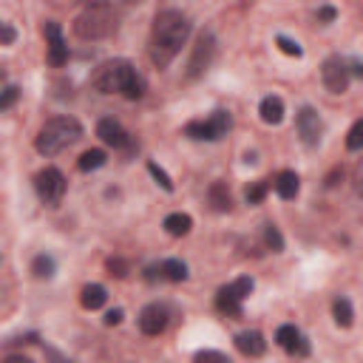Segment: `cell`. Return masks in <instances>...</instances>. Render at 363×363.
<instances>
[{
	"label": "cell",
	"mask_w": 363,
	"mask_h": 363,
	"mask_svg": "<svg viewBox=\"0 0 363 363\" xmlns=\"http://www.w3.org/2000/svg\"><path fill=\"white\" fill-rule=\"evenodd\" d=\"M108 273L116 276V278H125L128 276V261H123V258H108Z\"/></svg>",
	"instance_id": "32"
},
{
	"label": "cell",
	"mask_w": 363,
	"mask_h": 363,
	"mask_svg": "<svg viewBox=\"0 0 363 363\" xmlns=\"http://www.w3.org/2000/svg\"><path fill=\"white\" fill-rule=\"evenodd\" d=\"M162 278H167V281H185L187 278V264L185 261H179V258H167V261H162Z\"/></svg>",
	"instance_id": "21"
},
{
	"label": "cell",
	"mask_w": 363,
	"mask_h": 363,
	"mask_svg": "<svg viewBox=\"0 0 363 363\" xmlns=\"http://www.w3.org/2000/svg\"><path fill=\"white\" fill-rule=\"evenodd\" d=\"M105 151H100V148H94V151H85L80 159H77V167L83 174H88V171H96V167H103L105 165Z\"/></svg>",
	"instance_id": "23"
},
{
	"label": "cell",
	"mask_w": 363,
	"mask_h": 363,
	"mask_svg": "<svg viewBox=\"0 0 363 363\" xmlns=\"http://www.w3.org/2000/svg\"><path fill=\"white\" fill-rule=\"evenodd\" d=\"M139 329L145 335H162L167 329V309L159 307V304H148L142 312H139Z\"/></svg>",
	"instance_id": "11"
},
{
	"label": "cell",
	"mask_w": 363,
	"mask_h": 363,
	"mask_svg": "<svg viewBox=\"0 0 363 363\" xmlns=\"http://www.w3.org/2000/svg\"><path fill=\"white\" fill-rule=\"evenodd\" d=\"M276 341H278V346H284L287 352H298V355H307L309 352V346H307V341L301 338V332L293 326V324H284V326H278V332H276Z\"/></svg>",
	"instance_id": "12"
},
{
	"label": "cell",
	"mask_w": 363,
	"mask_h": 363,
	"mask_svg": "<svg viewBox=\"0 0 363 363\" xmlns=\"http://www.w3.org/2000/svg\"><path fill=\"white\" fill-rule=\"evenodd\" d=\"M17 40V32H14V26H9V23H3L0 20V45H12Z\"/></svg>",
	"instance_id": "33"
},
{
	"label": "cell",
	"mask_w": 363,
	"mask_h": 363,
	"mask_svg": "<svg viewBox=\"0 0 363 363\" xmlns=\"http://www.w3.org/2000/svg\"><path fill=\"white\" fill-rule=\"evenodd\" d=\"M332 315H335V324L338 326H352V321H355V312H352V304L346 301V298H338L335 304H332Z\"/></svg>",
	"instance_id": "22"
},
{
	"label": "cell",
	"mask_w": 363,
	"mask_h": 363,
	"mask_svg": "<svg viewBox=\"0 0 363 363\" xmlns=\"http://www.w3.org/2000/svg\"><path fill=\"white\" fill-rule=\"evenodd\" d=\"M210 205H213V210H219V213H227L230 210V190H227V185L225 182H213L210 185Z\"/></svg>",
	"instance_id": "20"
},
{
	"label": "cell",
	"mask_w": 363,
	"mask_h": 363,
	"mask_svg": "<svg viewBox=\"0 0 363 363\" xmlns=\"http://www.w3.org/2000/svg\"><path fill=\"white\" fill-rule=\"evenodd\" d=\"M267 190H270V185L267 182H253L247 190H245V199H247V205H261L264 202V196H267Z\"/></svg>",
	"instance_id": "25"
},
{
	"label": "cell",
	"mask_w": 363,
	"mask_h": 363,
	"mask_svg": "<svg viewBox=\"0 0 363 363\" xmlns=\"http://www.w3.org/2000/svg\"><path fill=\"white\" fill-rule=\"evenodd\" d=\"M258 114H261V119L267 125H278L281 119H284V103H281V96H264L261 105H258Z\"/></svg>",
	"instance_id": "16"
},
{
	"label": "cell",
	"mask_w": 363,
	"mask_h": 363,
	"mask_svg": "<svg viewBox=\"0 0 363 363\" xmlns=\"http://www.w3.org/2000/svg\"><path fill=\"white\" fill-rule=\"evenodd\" d=\"M94 88L100 94H123L125 100H139L145 83L128 60H108L94 71Z\"/></svg>",
	"instance_id": "2"
},
{
	"label": "cell",
	"mask_w": 363,
	"mask_h": 363,
	"mask_svg": "<svg viewBox=\"0 0 363 363\" xmlns=\"http://www.w3.org/2000/svg\"><path fill=\"white\" fill-rule=\"evenodd\" d=\"M96 136H100L105 145H114V148L128 145V134L123 131V125H119L116 119H100V125H96Z\"/></svg>",
	"instance_id": "14"
},
{
	"label": "cell",
	"mask_w": 363,
	"mask_h": 363,
	"mask_svg": "<svg viewBox=\"0 0 363 363\" xmlns=\"http://www.w3.org/2000/svg\"><path fill=\"white\" fill-rule=\"evenodd\" d=\"M43 32H45V40H48V63H52L54 68H63V65L68 63V45H65V40H63L60 23L48 20Z\"/></svg>",
	"instance_id": "10"
},
{
	"label": "cell",
	"mask_w": 363,
	"mask_h": 363,
	"mask_svg": "<svg viewBox=\"0 0 363 363\" xmlns=\"http://www.w3.org/2000/svg\"><path fill=\"white\" fill-rule=\"evenodd\" d=\"M276 43H278V48H281V52H284L287 57H301V54H304V48H301V45L295 43V40H289V37H284V34H281V37H278Z\"/></svg>",
	"instance_id": "31"
},
{
	"label": "cell",
	"mask_w": 363,
	"mask_h": 363,
	"mask_svg": "<svg viewBox=\"0 0 363 363\" xmlns=\"http://www.w3.org/2000/svg\"><path fill=\"white\" fill-rule=\"evenodd\" d=\"M119 321H123V309H111L105 315V326H116Z\"/></svg>",
	"instance_id": "35"
},
{
	"label": "cell",
	"mask_w": 363,
	"mask_h": 363,
	"mask_svg": "<svg viewBox=\"0 0 363 363\" xmlns=\"http://www.w3.org/2000/svg\"><path fill=\"white\" fill-rule=\"evenodd\" d=\"M190 227H193V219H190L187 213H171V216L165 219V230L171 233V236H176V238H179V236H187Z\"/></svg>",
	"instance_id": "19"
},
{
	"label": "cell",
	"mask_w": 363,
	"mask_h": 363,
	"mask_svg": "<svg viewBox=\"0 0 363 363\" xmlns=\"http://www.w3.org/2000/svg\"><path fill=\"white\" fill-rule=\"evenodd\" d=\"M338 176H344V171H335L329 179H326V187H332V185H338Z\"/></svg>",
	"instance_id": "37"
},
{
	"label": "cell",
	"mask_w": 363,
	"mask_h": 363,
	"mask_svg": "<svg viewBox=\"0 0 363 363\" xmlns=\"http://www.w3.org/2000/svg\"><path fill=\"white\" fill-rule=\"evenodd\" d=\"M264 241H267V247H270L273 253H281V250H284V238H281V233H278L276 225H267V227H264Z\"/></svg>",
	"instance_id": "27"
},
{
	"label": "cell",
	"mask_w": 363,
	"mask_h": 363,
	"mask_svg": "<svg viewBox=\"0 0 363 363\" xmlns=\"http://www.w3.org/2000/svg\"><path fill=\"white\" fill-rule=\"evenodd\" d=\"M148 171H151V176L159 182V187L162 190H167V193H174V182H171V176H167L165 171H162V167L156 165V162H148Z\"/></svg>",
	"instance_id": "28"
},
{
	"label": "cell",
	"mask_w": 363,
	"mask_h": 363,
	"mask_svg": "<svg viewBox=\"0 0 363 363\" xmlns=\"http://www.w3.org/2000/svg\"><path fill=\"white\" fill-rule=\"evenodd\" d=\"M321 80H324V85L332 94H344L349 88V68H346V63L338 54L326 57L324 65H321Z\"/></svg>",
	"instance_id": "8"
},
{
	"label": "cell",
	"mask_w": 363,
	"mask_h": 363,
	"mask_svg": "<svg viewBox=\"0 0 363 363\" xmlns=\"http://www.w3.org/2000/svg\"><path fill=\"white\" fill-rule=\"evenodd\" d=\"M335 14H338V12H335L332 6H321V9H318V20H321V23H332Z\"/></svg>",
	"instance_id": "34"
},
{
	"label": "cell",
	"mask_w": 363,
	"mask_h": 363,
	"mask_svg": "<svg viewBox=\"0 0 363 363\" xmlns=\"http://www.w3.org/2000/svg\"><path fill=\"white\" fill-rule=\"evenodd\" d=\"M116 29V14L108 3H91L74 17V34L80 40H103Z\"/></svg>",
	"instance_id": "4"
},
{
	"label": "cell",
	"mask_w": 363,
	"mask_h": 363,
	"mask_svg": "<svg viewBox=\"0 0 363 363\" xmlns=\"http://www.w3.org/2000/svg\"><path fill=\"white\" fill-rule=\"evenodd\" d=\"M352 74H355V77H360V74H363V68H360L357 63H352Z\"/></svg>",
	"instance_id": "38"
},
{
	"label": "cell",
	"mask_w": 363,
	"mask_h": 363,
	"mask_svg": "<svg viewBox=\"0 0 363 363\" xmlns=\"http://www.w3.org/2000/svg\"><path fill=\"white\" fill-rule=\"evenodd\" d=\"M34 187H37V196L45 205L57 207L63 202V193H65V176L57 171V167H45V171H40L34 176Z\"/></svg>",
	"instance_id": "6"
},
{
	"label": "cell",
	"mask_w": 363,
	"mask_h": 363,
	"mask_svg": "<svg viewBox=\"0 0 363 363\" xmlns=\"http://www.w3.org/2000/svg\"><path fill=\"white\" fill-rule=\"evenodd\" d=\"M54 270H57V264H54V258H52V256H37V258H34V264H32L34 278H52V276H54Z\"/></svg>",
	"instance_id": "24"
},
{
	"label": "cell",
	"mask_w": 363,
	"mask_h": 363,
	"mask_svg": "<svg viewBox=\"0 0 363 363\" xmlns=\"http://www.w3.org/2000/svg\"><path fill=\"white\" fill-rule=\"evenodd\" d=\"M295 125H298V134H301L304 145H309V148H315V145L321 142V136H324V119H321V114H318L315 108L304 105V108L298 111Z\"/></svg>",
	"instance_id": "9"
},
{
	"label": "cell",
	"mask_w": 363,
	"mask_h": 363,
	"mask_svg": "<svg viewBox=\"0 0 363 363\" xmlns=\"http://www.w3.org/2000/svg\"><path fill=\"white\" fill-rule=\"evenodd\" d=\"M213 54H216V37L210 32H202L196 45H193V54H190V63H187V77L196 80L202 71L213 63Z\"/></svg>",
	"instance_id": "7"
},
{
	"label": "cell",
	"mask_w": 363,
	"mask_h": 363,
	"mask_svg": "<svg viewBox=\"0 0 363 363\" xmlns=\"http://www.w3.org/2000/svg\"><path fill=\"white\" fill-rule=\"evenodd\" d=\"M17 100H20V88H17V85H6L3 91H0V111L12 108Z\"/></svg>",
	"instance_id": "29"
},
{
	"label": "cell",
	"mask_w": 363,
	"mask_h": 363,
	"mask_svg": "<svg viewBox=\"0 0 363 363\" xmlns=\"http://www.w3.org/2000/svg\"><path fill=\"white\" fill-rule=\"evenodd\" d=\"M227 287H230V293H233L236 298L245 301V298L253 293V287H256V284H253V278H247V276H245V278H236V281H233V284H227Z\"/></svg>",
	"instance_id": "26"
},
{
	"label": "cell",
	"mask_w": 363,
	"mask_h": 363,
	"mask_svg": "<svg viewBox=\"0 0 363 363\" xmlns=\"http://www.w3.org/2000/svg\"><path fill=\"white\" fill-rule=\"evenodd\" d=\"M190 34V20L187 14L167 9L162 14H156L154 20V37H151V60L156 68H167L171 60L179 54V48L185 45Z\"/></svg>",
	"instance_id": "1"
},
{
	"label": "cell",
	"mask_w": 363,
	"mask_h": 363,
	"mask_svg": "<svg viewBox=\"0 0 363 363\" xmlns=\"http://www.w3.org/2000/svg\"><path fill=\"white\" fill-rule=\"evenodd\" d=\"M227 131H230V114L227 111H216L210 119H196V123H187V128H185L187 136L207 139V142L227 136Z\"/></svg>",
	"instance_id": "5"
},
{
	"label": "cell",
	"mask_w": 363,
	"mask_h": 363,
	"mask_svg": "<svg viewBox=\"0 0 363 363\" xmlns=\"http://www.w3.org/2000/svg\"><path fill=\"white\" fill-rule=\"evenodd\" d=\"M83 136V125L77 123L74 116H54L40 128L34 148L43 156H57L60 151H65L68 145H74Z\"/></svg>",
	"instance_id": "3"
},
{
	"label": "cell",
	"mask_w": 363,
	"mask_h": 363,
	"mask_svg": "<svg viewBox=\"0 0 363 363\" xmlns=\"http://www.w3.org/2000/svg\"><path fill=\"white\" fill-rule=\"evenodd\" d=\"M236 349L241 355H247V357H261L264 352H267V341H264V335L261 332H241L236 335Z\"/></svg>",
	"instance_id": "13"
},
{
	"label": "cell",
	"mask_w": 363,
	"mask_h": 363,
	"mask_svg": "<svg viewBox=\"0 0 363 363\" xmlns=\"http://www.w3.org/2000/svg\"><path fill=\"white\" fill-rule=\"evenodd\" d=\"M216 307H219V312H225V315H230V318H241V298H236L230 293V287L219 289V295H216Z\"/></svg>",
	"instance_id": "18"
},
{
	"label": "cell",
	"mask_w": 363,
	"mask_h": 363,
	"mask_svg": "<svg viewBox=\"0 0 363 363\" xmlns=\"http://www.w3.org/2000/svg\"><path fill=\"white\" fill-rule=\"evenodd\" d=\"M105 301H108V293H105L103 284H88V287H83L80 304H83L85 309H100Z\"/></svg>",
	"instance_id": "17"
},
{
	"label": "cell",
	"mask_w": 363,
	"mask_h": 363,
	"mask_svg": "<svg viewBox=\"0 0 363 363\" xmlns=\"http://www.w3.org/2000/svg\"><path fill=\"white\" fill-rule=\"evenodd\" d=\"M196 360H225V355H222V352H210V349H205V352H196Z\"/></svg>",
	"instance_id": "36"
},
{
	"label": "cell",
	"mask_w": 363,
	"mask_h": 363,
	"mask_svg": "<svg viewBox=\"0 0 363 363\" xmlns=\"http://www.w3.org/2000/svg\"><path fill=\"white\" fill-rule=\"evenodd\" d=\"M360 145H363V119H357V123L352 125L349 139H346V148L349 151H360Z\"/></svg>",
	"instance_id": "30"
},
{
	"label": "cell",
	"mask_w": 363,
	"mask_h": 363,
	"mask_svg": "<svg viewBox=\"0 0 363 363\" xmlns=\"http://www.w3.org/2000/svg\"><path fill=\"white\" fill-rule=\"evenodd\" d=\"M273 187H276V193L281 199H295L298 196V190H301V179H298V174L295 171H281L278 176H276V182H273Z\"/></svg>",
	"instance_id": "15"
},
{
	"label": "cell",
	"mask_w": 363,
	"mask_h": 363,
	"mask_svg": "<svg viewBox=\"0 0 363 363\" xmlns=\"http://www.w3.org/2000/svg\"><path fill=\"white\" fill-rule=\"evenodd\" d=\"M3 80H6V71H3V68H0V83H3Z\"/></svg>",
	"instance_id": "39"
}]
</instances>
